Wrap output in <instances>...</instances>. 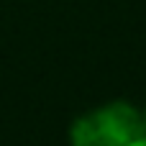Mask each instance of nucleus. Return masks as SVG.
Returning a JSON list of instances; mask_svg holds the SVG:
<instances>
[{"label":"nucleus","instance_id":"1","mask_svg":"<svg viewBox=\"0 0 146 146\" xmlns=\"http://www.w3.org/2000/svg\"><path fill=\"white\" fill-rule=\"evenodd\" d=\"M144 136V118L128 103H108L74 121L72 146H128Z\"/></svg>","mask_w":146,"mask_h":146},{"label":"nucleus","instance_id":"2","mask_svg":"<svg viewBox=\"0 0 146 146\" xmlns=\"http://www.w3.org/2000/svg\"><path fill=\"white\" fill-rule=\"evenodd\" d=\"M128 146H146V136H141V139H136L133 144H128Z\"/></svg>","mask_w":146,"mask_h":146},{"label":"nucleus","instance_id":"3","mask_svg":"<svg viewBox=\"0 0 146 146\" xmlns=\"http://www.w3.org/2000/svg\"><path fill=\"white\" fill-rule=\"evenodd\" d=\"M141 118H144V136H146V113L141 115Z\"/></svg>","mask_w":146,"mask_h":146}]
</instances>
